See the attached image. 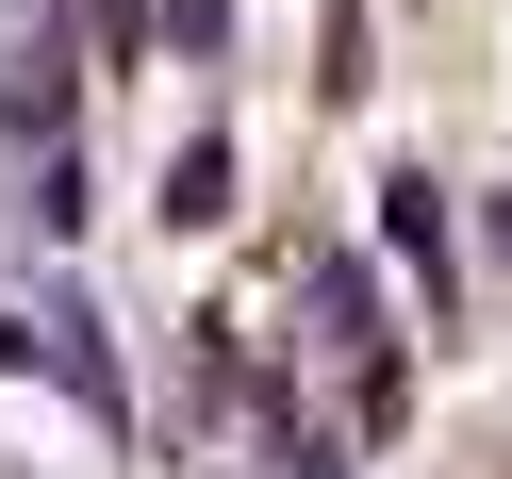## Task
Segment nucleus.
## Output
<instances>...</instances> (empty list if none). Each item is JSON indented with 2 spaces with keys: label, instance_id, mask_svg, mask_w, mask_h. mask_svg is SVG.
Wrapping results in <instances>:
<instances>
[{
  "label": "nucleus",
  "instance_id": "nucleus-1",
  "mask_svg": "<svg viewBox=\"0 0 512 479\" xmlns=\"http://www.w3.org/2000/svg\"><path fill=\"white\" fill-rule=\"evenodd\" d=\"M380 248L446 281V182H430V166H397V182H380Z\"/></svg>",
  "mask_w": 512,
  "mask_h": 479
},
{
  "label": "nucleus",
  "instance_id": "nucleus-2",
  "mask_svg": "<svg viewBox=\"0 0 512 479\" xmlns=\"http://www.w3.org/2000/svg\"><path fill=\"white\" fill-rule=\"evenodd\" d=\"M166 215H182V232H215V215H232V149H215V133L166 166Z\"/></svg>",
  "mask_w": 512,
  "mask_h": 479
},
{
  "label": "nucleus",
  "instance_id": "nucleus-3",
  "mask_svg": "<svg viewBox=\"0 0 512 479\" xmlns=\"http://www.w3.org/2000/svg\"><path fill=\"white\" fill-rule=\"evenodd\" d=\"M496 265H512V199H496Z\"/></svg>",
  "mask_w": 512,
  "mask_h": 479
}]
</instances>
